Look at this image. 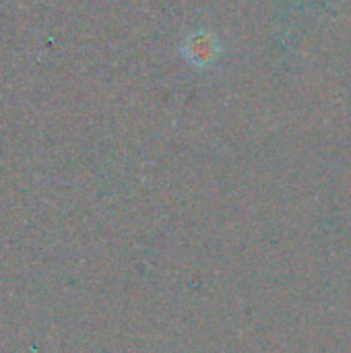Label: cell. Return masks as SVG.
<instances>
[{
  "label": "cell",
  "instance_id": "obj_1",
  "mask_svg": "<svg viewBox=\"0 0 351 353\" xmlns=\"http://www.w3.org/2000/svg\"><path fill=\"white\" fill-rule=\"evenodd\" d=\"M184 52H186V58L190 62H194L197 66H203V64L213 60V56H215V41L209 35H205V33H197V35H192L186 41Z\"/></svg>",
  "mask_w": 351,
  "mask_h": 353
}]
</instances>
